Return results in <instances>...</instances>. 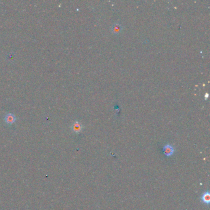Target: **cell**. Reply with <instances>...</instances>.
I'll return each mask as SVG.
<instances>
[{"instance_id":"6da1fadb","label":"cell","mask_w":210,"mask_h":210,"mask_svg":"<svg viewBox=\"0 0 210 210\" xmlns=\"http://www.w3.org/2000/svg\"><path fill=\"white\" fill-rule=\"evenodd\" d=\"M174 147L170 144H167L163 147V153L167 157H171L174 154Z\"/></svg>"},{"instance_id":"7a4b0ae2","label":"cell","mask_w":210,"mask_h":210,"mask_svg":"<svg viewBox=\"0 0 210 210\" xmlns=\"http://www.w3.org/2000/svg\"><path fill=\"white\" fill-rule=\"evenodd\" d=\"M17 120V118L15 117V115L12 113H6L5 116V118H4V120H5V122L6 123L7 125H11L13 124V123L16 121Z\"/></svg>"},{"instance_id":"3957f363","label":"cell","mask_w":210,"mask_h":210,"mask_svg":"<svg viewBox=\"0 0 210 210\" xmlns=\"http://www.w3.org/2000/svg\"><path fill=\"white\" fill-rule=\"evenodd\" d=\"M83 128V126L81 123L78 121H75L71 126V129L73 133L76 134L80 133Z\"/></svg>"},{"instance_id":"277c9868","label":"cell","mask_w":210,"mask_h":210,"mask_svg":"<svg viewBox=\"0 0 210 210\" xmlns=\"http://www.w3.org/2000/svg\"><path fill=\"white\" fill-rule=\"evenodd\" d=\"M201 201L205 205H209L210 203V193L208 191L205 192L201 197Z\"/></svg>"},{"instance_id":"5b68a950","label":"cell","mask_w":210,"mask_h":210,"mask_svg":"<svg viewBox=\"0 0 210 210\" xmlns=\"http://www.w3.org/2000/svg\"><path fill=\"white\" fill-rule=\"evenodd\" d=\"M121 29V27L119 24L113 25L112 27V31L115 33H118L120 32Z\"/></svg>"}]
</instances>
